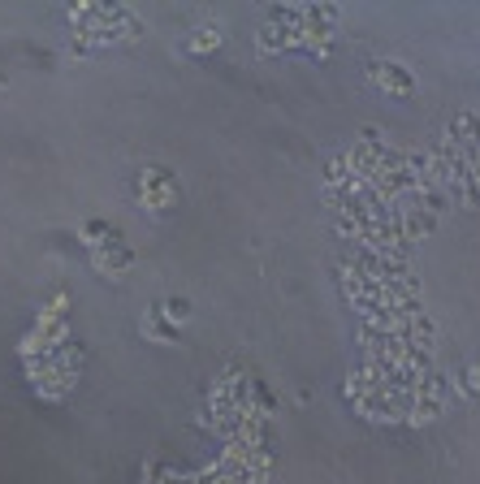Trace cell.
<instances>
[{
	"label": "cell",
	"mask_w": 480,
	"mask_h": 484,
	"mask_svg": "<svg viewBox=\"0 0 480 484\" xmlns=\"http://www.w3.org/2000/svg\"><path fill=\"white\" fill-rule=\"evenodd\" d=\"M372 78H376V83H385V87H394V91H416V78L402 74V65H394V61H381Z\"/></svg>",
	"instance_id": "cell-1"
}]
</instances>
